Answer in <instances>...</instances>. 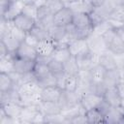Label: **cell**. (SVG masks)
Here are the masks:
<instances>
[{
  "mask_svg": "<svg viewBox=\"0 0 124 124\" xmlns=\"http://www.w3.org/2000/svg\"><path fill=\"white\" fill-rule=\"evenodd\" d=\"M41 90L42 87L39 85L36 79L24 82L18 87V92L22 106L27 105H38L41 102Z\"/></svg>",
  "mask_w": 124,
  "mask_h": 124,
  "instance_id": "obj_1",
  "label": "cell"
},
{
  "mask_svg": "<svg viewBox=\"0 0 124 124\" xmlns=\"http://www.w3.org/2000/svg\"><path fill=\"white\" fill-rule=\"evenodd\" d=\"M86 42L89 50L97 55H101L108 49L104 37L95 32H92V34L86 39Z\"/></svg>",
  "mask_w": 124,
  "mask_h": 124,
  "instance_id": "obj_2",
  "label": "cell"
},
{
  "mask_svg": "<svg viewBox=\"0 0 124 124\" xmlns=\"http://www.w3.org/2000/svg\"><path fill=\"white\" fill-rule=\"evenodd\" d=\"M76 60L79 70H91L94 66L99 64V55L88 50L77 56Z\"/></svg>",
  "mask_w": 124,
  "mask_h": 124,
  "instance_id": "obj_3",
  "label": "cell"
},
{
  "mask_svg": "<svg viewBox=\"0 0 124 124\" xmlns=\"http://www.w3.org/2000/svg\"><path fill=\"white\" fill-rule=\"evenodd\" d=\"M50 59L51 57H38L32 71V74L36 80L44 78L49 74H51L48 67V61Z\"/></svg>",
  "mask_w": 124,
  "mask_h": 124,
  "instance_id": "obj_4",
  "label": "cell"
},
{
  "mask_svg": "<svg viewBox=\"0 0 124 124\" xmlns=\"http://www.w3.org/2000/svg\"><path fill=\"white\" fill-rule=\"evenodd\" d=\"M56 48V43L50 38L39 41L36 50L38 57H51V54Z\"/></svg>",
  "mask_w": 124,
  "mask_h": 124,
  "instance_id": "obj_5",
  "label": "cell"
},
{
  "mask_svg": "<svg viewBox=\"0 0 124 124\" xmlns=\"http://www.w3.org/2000/svg\"><path fill=\"white\" fill-rule=\"evenodd\" d=\"M103 96L98 95L94 92H87L84 93L80 98V105L86 110L97 108L103 102Z\"/></svg>",
  "mask_w": 124,
  "mask_h": 124,
  "instance_id": "obj_6",
  "label": "cell"
},
{
  "mask_svg": "<svg viewBox=\"0 0 124 124\" xmlns=\"http://www.w3.org/2000/svg\"><path fill=\"white\" fill-rule=\"evenodd\" d=\"M78 103H80V95L78 92L62 90L61 96L58 101V104L60 105L61 108H69V107L77 105Z\"/></svg>",
  "mask_w": 124,
  "mask_h": 124,
  "instance_id": "obj_7",
  "label": "cell"
},
{
  "mask_svg": "<svg viewBox=\"0 0 124 124\" xmlns=\"http://www.w3.org/2000/svg\"><path fill=\"white\" fill-rule=\"evenodd\" d=\"M73 15L74 13L72 10L68 7H64L57 13L53 15V20H54V25L58 26H67L68 24L72 23L73 20Z\"/></svg>",
  "mask_w": 124,
  "mask_h": 124,
  "instance_id": "obj_8",
  "label": "cell"
},
{
  "mask_svg": "<svg viewBox=\"0 0 124 124\" xmlns=\"http://www.w3.org/2000/svg\"><path fill=\"white\" fill-rule=\"evenodd\" d=\"M16 57L22 58V59H28V60H37L38 59V53L36 50V47H33L29 45H27L25 42H22L14 54Z\"/></svg>",
  "mask_w": 124,
  "mask_h": 124,
  "instance_id": "obj_9",
  "label": "cell"
},
{
  "mask_svg": "<svg viewBox=\"0 0 124 124\" xmlns=\"http://www.w3.org/2000/svg\"><path fill=\"white\" fill-rule=\"evenodd\" d=\"M24 5L25 4L21 0H16L11 2L9 7L6 9V11L1 15V17L5 18L6 20H13L19 14H21Z\"/></svg>",
  "mask_w": 124,
  "mask_h": 124,
  "instance_id": "obj_10",
  "label": "cell"
},
{
  "mask_svg": "<svg viewBox=\"0 0 124 124\" xmlns=\"http://www.w3.org/2000/svg\"><path fill=\"white\" fill-rule=\"evenodd\" d=\"M13 22H14V25L16 26L17 28L21 29L22 31L24 32H30L31 29L35 26L36 24V19L34 18H31L27 16H25L24 14H19L16 17H15L13 19Z\"/></svg>",
  "mask_w": 124,
  "mask_h": 124,
  "instance_id": "obj_11",
  "label": "cell"
},
{
  "mask_svg": "<svg viewBox=\"0 0 124 124\" xmlns=\"http://www.w3.org/2000/svg\"><path fill=\"white\" fill-rule=\"evenodd\" d=\"M103 99L110 106V107H118L122 104V99L118 92L116 86L108 87L103 95Z\"/></svg>",
  "mask_w": 124,
  "mask_h": 124,
  "instance_id": "obj_12",
  "label": "cell"
},
{
  "mask_svg": "<svg viewBox=\"0 0 124 124\" xmlns=\"http://www.w3.org/2000/svg\"><path fill=\"white\" fill-rule=\"evenodd\" d=\"M67 7L72 10L73 13H85L90 14L94 6L89 0H76L72 2H67Z\"/></svg>",
  "mask_w": 124,
  "mask_h": 124,
  "instance_id": "obj_13",
  "label": "cell"
},
{
  "mask_svg": "<svg viewBox=\"0 0 124 124\" xmlns=\"http://www.w3.org/2000/svg\"><path fill=\"white\" fill-rule=\"evenodd\" d=\"M39 108L37 105H27L23 106L19 119L21 124H32L35 116L39 112Z\"/></svg>",
  "mask_w": 124,
  "mask_h": 124,
  "instance_id": "obj_14",
  "label": "cell"
},
{
  "mask_svg": "<svg viewBox=\"0 0 124 124\" xmlns=\"http://www.w3.org/2000/svg\"><path fill=\"white\" fill-rule=\"evenodd\" d=\"M68 48L70 50L71 55L75 56V57H77V56L89 50L86 40H82V39L72 40L68 45Z\"/></svg>",
  "mask_w": 124,
  "mask_h": 124,
  "instance_id": "obj_15",
  "label": "cell"
},
{
  "mask_svg": "<svg viewBox=\"0 0 124 124\" xmlns=\"http://www.w3.org/2000/svg\"><path fill=\"white\" fill-rule=\"evenodd\" d=\"M62 90L58 86H48L44 87L41 90V101H49V102H58L61 96Z\"/></svg>",
  "mask_w": 124,
  "mask_h": 124,
  "instance_id": "obj_16",
  "label": "cell"
},
{
  "mask_svg": "<svg viewBox=\"0 0 124 124\" xmlns=\"http://www.w3.org/2000/svg\"><path fill=\"white\" fill-rule=\"evenodd\" d=\"M36 61L35 60H28V59H22L16 57L14 55V64H15V71L19 74H27L31 73L33 71L34 65Z\"/></svg>",
  "mask_w": 124,
  "mask_h": 124,
  "instance_id": "obj_17",
  "label": "cell"
},
{
  "mask_svg": "<svg viewBox=\"0 0 124 124\" xmlns=\"http://www.w3.org/2000/svg\"><path fill=\"white\" fill-rule=\"evenodd\" d=\"M39 110L46 115H52V114H57L61 112V107L58 104V102H49V101H41L38 105Z\"/></svg>",
  "mask_w": 124,
  "mask_h": 124,
  "instance_id": "obj_18",
  "label": "cell"
},
{
  "mask_svg": "<svg viewBox=\"0 0 124 124\" xmlns=\"http://www.w3.org/2000/svg\"><path fill=\"white\" fill-rule=\"evenodd\" d=\"M124 114V108L122 106L109 107L105 114L106 123H120L122 115Z\"/></svg>",
  "mask_w": 124,
  "mask_h": 124,
  "instance_id": "obj_19",
  "label": "cell"
},
{
  "mask_svg": "<svg viewBox=\"0 0 124 124\" xmlns=\"http://www.w3.org/2000/svg\"><path fill=\"white\" fill-rule=\"evenodd\" d=\"M0 108L5 111L7 116H10L13 118H19L23 106L18 103L8 102V103L0 105Z\"/></svg>",
  "mask_w": 124,
  "mask_h": 124,
  "instance_id": "obj_20",
  "label": "cell"
},
{
  "mask_svg": "<svg viewBox=\"0 0 124 124\" xmlns=\"http://www.w3.org/2000/svg\"><path fill=\"white\" fill-rule=\"evenodd\" d=\"M120 81H121V78H120L119 69L115 68V69L107 71L103 83L108 88V87H111V86H116Z\"/></svg>",
  "mask_w": 124,
  "mask_h": 124,
  "instance_id": "obj_21",
  "label": "cell"
},
{
  "mask_svg": "<svg viewBox=\"0 0 124 124\" xmlns=\"http://www.w3.org/2000/svg\"><path fill=\"white\" fill-rule=\"evenodd\" d=\"M99 64L102 65L107 71L117 68L115 59H114V54L108 49L106 52H104L103 54L99 55Z\"/></svg>",
  "mask_w": 124,
  "mask_h": 124,
  "instance_id": "obj_22",
  "label": "cell"
},
{
  "mask_svg": "<svg viewBox=\"0 0 124 124\" xmlns=\"http://www.w3.org/2000/svg\"><path fill=\"white\" fill-rule=\"evenodd\" d=\"M72 23L77 28L92 26L89 14H85V13H74Z\"/></svg>",
  "mask_w": 124,
  "mask_h": 124,
  "instance_id": "obj_23",
  "label": "cell"
},
{
  "mask_svg": "<svg viewBox=\"0 0 124 124\" xmlns=\"http://www.w3.org/2000/svg\"><path fill=\"white\" fill-rule=\"evenodd\" d=\"M0 41L5 45V46L7 47L8 51H9L10 53H13V54L16 53V51L17 50V48L19 47V46H20V44H21V43H20L16 38H15L11 33H9V34H7L6 36H4L3 38H1Z\"/></svg>",
  "mask_w": 124,
  "mask_h": 124,
  "instance_id": "obj_24",
  "label": "cell"
},
{
  "mask_svg": "<svg viewBox=\"0 0 124 124\" xmlns=\"http://www.w3.org/2000/svg\"><path fill=\"white\" fill-rule=\"evenodd\" d=\"M61 113L62 115L67 118L69 121L76 117L77 115L78 114H81V113H85V109L82 108V106L80 105V103L77 104V105H74V106H71L69 108H62L61 109Z\"/></svg>",
  "mask_w": 124,
  "mask_h": 124,
  "instance_id": "obj_25",
  "label": "cell"
},
{
  "mask_svg": "<svg viewBox=\"0 0 124 124\" xmlns=\"http://www.w3.org/2000/svg\"><path fill=\"white\" fill-rule=\"evenodd\" d=\"M85 115L87 117L88 124L89 123H106L105 114L98 108H94L86 110Z\"/></svg>",
  "mask_w": 124,
  "mask_h": 124,
  "instance_id": "obj_26",
  "label": "cell"
},
{
  "mask_svg": "<svg viewBox=\"0 0 124 124\" xmlns=\"http://www.w3.org/2000/svg\"><path fill=\"white\" fill-rule=\"evenodd\" d=\"M15 71L14 54L10 53L5 57H0V73L10 74Z\"/></svg>",
  "mask_w": 124,
  "mask_h": 124,
  "instance_id": "obj_27",
  "label": "cell"
},
{
  "mask_svg": "<svg viewBox=\"0 0 124 124\" xmlns=\"http://www.w3.org/2000/svg\"><path fill=\"white\" fill-rule=\"evenodd\" d=\"M107 70L100 64H97L96 66H94L91 70H90V74H91V78H92V82L95 84L98 83H102L105 79V76H106Z\"/></svg>",
  "mask_w": 124,
  "mask_h": 124,
  "instance_id": "obj_28",
  "label": "cell"
},
{
  "mask_svg": "<svg viewBox=\"0 0 124 124\" xmlns=\"http://www.w3.org/2000/svg\"><path fill=\"white\" fill-rule=\"evenodd\" d=\"M71 53L70 50L68 48V46H56L55 50L53 51V53L51 54V58L55 59L59 62H66L70 57H71Z\"/></svg>",
  "mask_w": 124,
  "mask_h": 124,
  "instance_id": "obj_29",
  "label": "cell"
},
{
  "mask_svg": "<svg viewBox=\"0 0 124 124\" xmlns=\"http://www.w3.org/2000/svg\"><path fill=\"white\" fill-rule=\"evenodd\" d=\"M108 50H110L113 54L124 52V43L120 39V37L117 35V33L111 39V41L108 43Z\"/></svg>",
  "mask_w": 124,
  "mask_h": 124,
  "instance_id": "obj_30",
  "label": "cell"
},
{
  "mask_svg": "<svg viewBox=\"0 0 124 124\" xmlns=\"http://www.w3.org/2000/svg\"><path fill=\"white\" fill-rule=\"evenodd\" d=\"M64 65V73L67 75H78L79 69L76 60L75 56H71L66 62L63 63Z\"/></svg>",
  "mask_w": 124,
  "mask_h": 124,
  "instance_id": "obj_31",
  "label": "cell"
},
{
  "mask_svg": "<svg viewBox=\"0 0 124 124\" xmlns=\"http://www.w3.org/2000/svg\"><path fill=\"white\" fill-rule=\"evenodd\" d=\"M15 84L9 74L0 73V92H7L14 88Z\"/></svg>",
  "mask_w": 124,
  "mask_h": 124,
  "instance_id": "obj_32",
  "label": "cell"
},
{
  "mask_svg": "<svg viewBox=\"0 0 124 124\" xmlns=\"http://www.w3.org/2000/svg\"><path fill=\"white\" fill-rule=\"evenodd\" d=\"M48 67H49L50 73L55 77H58L62 74H64V65L62 62H59V61L51 58L48 61Z\"/></svg>",
  "mask_w": 124,
  "mask_h": 124,
  "instance_id": "obj_33",
  "label": "cell"
},
{
  "mask_svg": "<svg viewBox=\"0 0 124 124\" xmlns=\"http://www.w3.org/2000/svg\"><path fill=\"white\" fill-rule=\"evenodd\" d=\"M46 7L54 15L55 13L63 9L64 7H67V1L66 0H47Z\"/></svg>",
  "mask_w": 124,
  "mask_h": 124,
  "instance_id": "obj_34",
  "label": "cell"
},
{
  "mask_svg": "<svg viewBox=\"0 0 124 124\" xmlns=\"http://www.w3.org/2000/svg\"><path fill=\"white\" fill-rule=\"evenodd\" d=\"M31 34H33L39 41L41 40H45V39H48L49 38V34H48V30L41 27L38 24H35V26L31 29L30 31Z\"/></svg>",
  "mask_w": 124,
  "mask_h": 124,
  "instance_id": "obj_35",
  "label": "cell"
},
{
  "mask_svg": "<svg viewBox=\"0 0 124 124\" xmlns=\"http://www.w3.org/2000/svg\"><path fill=\"white\" fill-rule=\"evenodd\" d=\"M46 123L47 124H63V123H70V121L65 118L62 113L52 114V115H46Z\"/></svg>",
  "mask_w": 124,
  "mask_h": 124,
  "instance_id": "obj_36",
  "label": "cell"
},
{
  "mask_svg": "<svg viewBox=\"0 0 124 124\" xmlns=\"http://www.w3.org/2000/svg\"><path fill=\"white\" fill-rule=\"evenodd\" d=\"M77 86H78V77H77V75H67L64 90L76 91Z\"/></svg>",
  "mask_w": 124,
  "mask_h": 124,
  "instance_id": "obj_37",
  "label": "cell"
},
{
  "mask_svg": "<svg viewBox=\"0 0 124 124\" xmlns=\"http://www.w3.org/2000/svg\"><path fill=\"white\" fill-rule=\"evenodd\" d=\"M39 85L44 88V87H48V86H56V82H57V78L55 76H53L52 74H49L48 76H46L44 78H41L39 80H37Z\"/></svg>",
  "mask_w": 124,
  "mask_h": 124,
  "instance_id": "obj_38",
  "label": "cell"
},
{
  "mask_svg": "<svg viewBox=\"0 0 124 124\" xmlns=\"http://www.w3.org/2000/svg\"><path fill=\"white\" fill-rule=\"evenodd\" d=\"M36 24L40 25L41 27L48 30L49 28H51L53 25H54V20H53V15H49V16H46L43 18H40V19H37L36 20Z\"/></svg>",
  "mask_w": 124,
  "mask_h": 124,
  "instance_id": "obj_39",
  "label": "cell"
},
{
  "mask_svg": "<svg viewBox=\"0 0 124 124\" xmlns=\"http://www.w3.org/2000/svg\"><path fill=\"white\" fill-rule=\"evenodd\" d=\"M93 32V26L88 27H82V28H77L76 27V37L77 39H82L86 40Z\"/></svg>",
  "mask_w": 124,
  "mask_h": 124,
  "instance_id": "obj_40",
  "label": "cell"
},
{
  "mask_svg": "<svg viewBox=\"0 0 124 124\" xmlns=\"http://www.w3.org/2000/svg\"><path fill=\"white\" fill-rule=\"evenodd\" d=\"M22 14H24L25 16L37 19V14H38V8L34 5V4H25L23 9H22Z\"/></svg>",
  "mask_w": 124,
  "mask_h": 124,
  "instance_id": "obj_41",
  "label": "cell"
},
{
  "mask_svg": "<svg viewBox=\"0 0 124 124\" xmlns=\"http://www.w3.org/2000/svg\"><path fill=\"white\" fill-rule=\"evenodd\" d=\"M110 29H113L112 26L110 25V23L108 22V20H106V21H104V22H102V23L94 26L93 27V32H95V33H97L99 35H104L107 31H108Z\"/></svg>",
  "mask_w": 124,
  "mask_h": 124,
  "instance_id": "obj_42",
  "label": "cell"
},
{
  "mask_svg": "<svg viewBox=\"0 0 124 124\" xmlns=\"http://www.w3.org/2000/svg\"><path fill=\"white\" fill-rule=\"evenodd\" d=\"M111 18H114L116 20H119L121 22H124V5L123 6H117L114 11L110 14Z\"/></svg>",
  "mask_w": 124,
  "mask_h": 124,
  "instance_id": "obj_43",
  "label": "cell"
},
{
  "mask_svg": "<svg viewBox=\"0 0 124 124\" xmlns=\"http://www.w3.org/2000/svg\"><path fill=\"white\" fill-rule=\"evenodd\" d=\"M100 7L107 13L110 16V14L114 11V9L117 7L116 4L114 3L113 0H104V2L102 3V5H100Z\"/></svg>",
  "mask_w": 124,
  "mask_h": 124,
  "instance_id": "obj_44",
  "label": "cell"
},
{
  "mask_svg": "<svg viewBox=\"0 0 124 124\" xmlns=\"http://www.w3.org/2000/svg\"><path fill=\"white\" fill-rule=\"evenodd\" d=\"M10 33H11L15 38H16L20 43L24 42V39H25V36H26V32L22 31L21 29H19V28H17L16 26L14 25V26L12 27Z\"/></svg>",
  "mask_w": 124,
  "mask_h": 124,
  "instance_id": "obj_45",
  "label": "cell"
},
{
  "mask_svg": "<svg viewBox=\"0 0 124 124\" xmlns=\"http://www.w3.org/2000/svg\"><path fill=\"white\" fill-rule=\"evenodd\" d=\"M70 124H88V120L85 113H81L72 118L70 120Z\"/></svg>",
  "mask_w": 124,
  "mask_h": 124,
  "instance_id": "obj_46",
  "label": "cell"
},
{
  "mask_svg": "<svg viewBox=\"0 0 124 124\" xmlns=\"http://www.w3.org/2000/svg\"><path fill=\"white\" fill-rule=\"evenodd\" d=\"M24 42L27 45H29V46H31L33 47H36L37 45H38V43H39V40L33 34H31L30 32H27L26 33V36H25V39H24Z\"/></svg>",
  "mask_w": 124,
  "mask_h": 124,
  "instance_id": "obj_47",
  "label": "cell"
},
{
  "mask_svg": "<svg viewBox=\"0 0 124 124\" xmlns=\"http://www.w3.org/2000/svg\"><path fill=\"white\" fill-rule=\"evenodd\" d=\"M49 15H53L51 12H50V10L46 7V6H44V7H41V8H38V14H37V19H40V18H43V17H45V16H49ZM36 19V20H37Z\"/></svg>",
  "mask_w": 124,
  "mask_h": 124,
  "instance_id": "obj_48",
  "label": "cell"
},
{
  "mask_svg": "<svg viewBox=\"0 0 124 124\" xmlns=\"http://www.w3.org/2000/svg\"><path fill=\"white\" fill-rule=\"evenodd\" d=\"M114 59H115L116 67L118 69H124V52L114 54Z\"/></svg>",
  "mask_w": 124,
  "mask_h": 124,
  "instance_id": "obj_49",
  "label": "cell"
},
{
  "mask_svg": "<svg viewBox=\"0 0 124 124\" xmlns=\"http://www.w3.org/2000/svg\"><path fill=\"white\" fill-rule=\"evenodd\" d=\"M42 123H46V115L43 114L41 111H39L38 114L35 116L32 124H42Z\"/></svg>",
  "mask_w": 124,
  "mask_h": 124,
  "instance_id": "obj_50",
  "label": "cell"
},
{
  "mask_svg": "<svg viewBox=\"0 0 124 124\" xmlns=\"http://www.w3.org/2000/svg\"><path fill=\"white\" fill-rule=\"evenodd\" d=\"M8 54H10V52L8 51V49L5 46V45L0 41V57H5Z\"/></svg>",
  "mask_w": 124,
  "mask_h": 124,
  "instance_id": "obj_51",
  "label": "cell"
},
{
  "mask_svg": "<svg viewBox=\"0 0 124 124\" xmlns=\"http://www.w3.org/2000/svg\"><path fill=\"white\" fill-rule=\"evenodd\" d=\"M117 89H118V92L120 94V97L122 99V102H124V81H120L117 85H116Z\"/></svg>",
  "mask_w": 124,
  "mask_h": 124,
  "instance_id": "obj_52",
  "label": "cell"
},
{
  "mask_svg": "<svg viewBox=\"0 0 124 124\" xmlns=\"http://www.w3.org/2000/svg\"><path fill=\"white\" fill-rule=\"evenodd\" d=\"M46 1H47V0H35L33 4H34L37 8H41V7H44V6L46 5Z\"/></svg>",
  "mask_w": 124,
  "mask_h": 124,
  "instance_id": "obj_53",
  "label": "cell"
},
{
  "mask_svg": "<svg viewBox=\"0 0 124 124\" xmlns=\"http://www.w3.org/2000/svg\"><path fill=\"white\" fill-rule=\"evenodd\" d=\"M116 33H117V35L120 37V39L123 41V43H124V28L122 27V28H118V29H116Z\"/></svg>",
  "mask_w": 124,
  "mask_h": 124,
  "instance_id": "obj_54",
  "label": "cell"
},
{
  "mask_svg": "<svg viewBox=\"0 0 124 124\" xmlns=\"http://www.w3.org/2000/svg\"><path fill=\"white\" fill-rule=\"evenodd\" d=\"M91 2V4L94 6V7H98L100 5H102V3L104 2V0H89Z\"/></svg>",
  "mask_w": 124,
  "mask_h": 124,
  "instance_id": "obj_55",
  "label": "cell"
},
{
  "mask_svg": "<svg viewBox=\"0 0 124 124\" xmlns=\"http://www.w3.org/2000/svg\"><path fill=\"white\" fill-rule=\"evenodd\" d=\"M116 6H123L124 5V0H113Z\"/></svg>",
  "mask_w": 124,
  "mask_h": 124,
  "instance_id": "obj_56",
  "label": "cell"
},
{
  "mask_svg": "<svg viewBox=\"0 0 124 124\" xmlns=\"http://www.w3.org/2000/svg\"><path fill=\"white\" fill-rule=\"evenodd\" d=\"M24 4H33L35 0H21Z\"/></svg>",
  "mask_w": 124,
  "mask_h": 124,
  "instance_id": "obj_57",
  "label": "cell"
},
{
  "mask_svg": "<svg viewBox=\"0 0 124 124\" xmlns=\"http://www.w3.org/2000/svg\"><path fill=\"white\" fill-rule=\"evenodd\" d=\"M120 123H124V114L122 115V118H121V120H120Z\"/></svg>",
  "mask_w": 124,
  "mask_h": 124,
  "instance_id": "obj_58",
  "label": "cell"
},
{
  "mask_svg": "<svg viewBox=\"0 0 124 124\" xmlns=\"http://www.w3.org/2000/svg\"><path fill=\"white\" fill-rule=\"evenodd\" d=\"M123 28H124V26H123Z\"/></svg>",
  "mask_w": 124,
  "mask_h": 124,
  "instance_id": "obj_59",
  "label": "cell"
},
{
  "mask_svg": "<svg viewBox=\"0 0 124 124\" xmlns=\"http://www.w3.org/2000/svg\"><path fill=\"white\" fill-rule=\"evenodd\" d=\"M66 1H67V0H66Z\"/></svg>",
  "mask_w": 124,
  "mask_h": 124,
  "instance_id": "obj_60",
  "label": "cell"
}]
</instances>
